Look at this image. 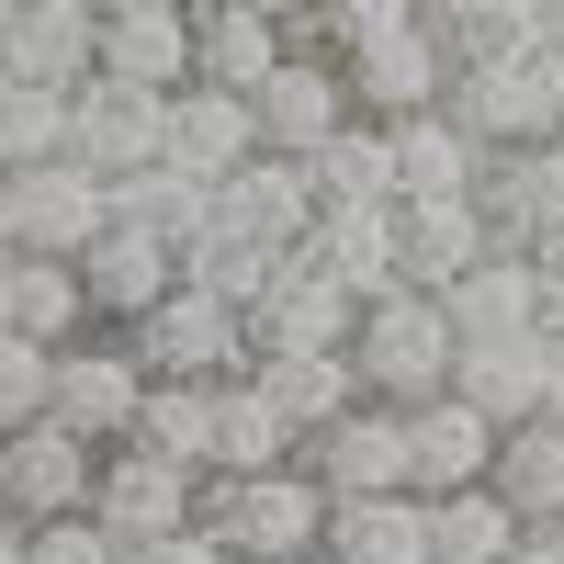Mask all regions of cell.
Returning <instances> with one entry per match:
<instances>
[{
	"label": "cell",
	"mask_w": 564,
	"mask_h": 564,
	"mask_svg": "<svg viewBox=\"0 0 564 564\" xmlns=\"http://www.w3.org/2000/svg\"><path fill=\"white\" fill-rule=\"evenodd\" d=\"M350 316H361V305L294 249V260L271 271V294H260L238 327H249V361H282V350H350Z\"/></svg>",
	"instance_id": "cell-16"
},
{
	"label": "cell",
	"mask_w": 564,
	"mask_h": 564,
	"mask_svg": "<svg viewBox=\"0 0 564 564\" xmlns=\"http://www.w3.org/2000/svg\"><path fill=\"white\" fill-rule=\"evenodd\" d=\"M249 384L271 395V417H282L294 441H316L327 417H350V406H361L350 350H282V361H249Z\"/></svg>",
	"instance_id": "cell-28"
},
{
	"label": "cell",
	"mask_w": 564,
	"mask_h": 564,
	"mask_svg": "<svg viewBox=\"0 0 564 564\" xmlns=\"http://www.w3.org/2000/svg\"><path fill=\"white\" fill-rule=\"evenodd\" d=\"M316 181V215H350V204H395V148H384V124H339L327 148L305 159Z\"/></svg>",
	"instance_id": "cell-33"
},
{
	"label": "cell",
	"mask_w": 564,
	"mask_h": 564,
	"mask_svg": "<svg viewBox=\"0 0 564 564\" xmlns=\"http://www.w3.org/2000/svg\"><path fill=\"white\" fill-rule=\"evenodd\" d=\"M327 564H430V497H350V508H327Z\"/></svg>",
	"instance_id": "cell-29"
},
{
	"label": "cell",
	"mask_w": 564,
	"mask_h": 564,
	"mask_svg": "<svg viewBox=\"0 0 564 564\" xmlns=\"http://www.w3.org/2000/svg\"><path fill=\"white\" fill-rule=\"evenodd\" d=\"M486 497H497L520 531H564V417H520V430H497Z\"/></svg>",
	"instance_id": "cell-23"
},
{
	"label": "cell",
	"mask_w": 564,
	"mask_h": 564,
	"mask_svg": "<svg viewBox=\"0 0 564 564\" xmlns=\"http://www.w3.org/2000/svg\"><path fill=\"white\" fill-rule=\"evenodd\" d=\"M124 452L170 463V475H215V384H148V406H135Z\"/></svg>",
	"instance_id": "cell-30"
},
{
	"label": "cell",
	"mask_w": 564,
	"mask_h": 564,
	"mask_svg": "<svg viewBox=\"0 0 564 564\" xmlns=\"http://www.w3.org/2000/svg\"><path fill=\"white\" fill-rule=\"evenodd\" d=\"M305 475L327 508H350V497H406V417L395 406H350V417H327V430L305 441Z\"/></svg>",
	"instance_id": "cell-10"
},
{
	"label": "cell",
	"mask_w": 564,
	"mask_h": 564,
	"mask_svg": "<svg viewBox=\"0 0 564 564\" xmlns=\"http://www.w3.org/2000/svg\"><path fill=\"white\" fill-rule=\"evenodd\" d=\"M542 57H564V0H553V23H542Z\"/></svg>",
	"instance_id": "cell-44"
},
{
	"label": "cell",
	"mask_w": 564,
	"mask_h": 564,
	"mask_svg": "<svg viewBox=\"0 0 564 564\" xmlns=\"http://www.w3.org/2000/svg\"><path fill=\"white\" fill-rule=\"evenodd\" d=\"M0 260H12V181H0Z\"/></svg>",
	"instance_id": "cell-45"
},
{
	"label": "cell",
	"mask_w": 564,
	"mask_h": 564,
	"mask_svg": "<svg viewBox=\"0 0 564 564\" xmlns=\"http://www.w3.org/2000/svg\"><path fill=\"white\" fill-rule=\"evenodd\" d=\"M486 260H497V238L475 204H395V294H452Z\"/></svg>",
	"instance_id": "cell-21"
},
{
	"label": "cell",
	"mask_w": 564,
	"mask_h": 564,
	"mask_svg": "<svg viewBox=\"0 0 564 564\" xmlns=\"http://www.w3.org/2000/svg\"><path fill=\"white\" fill-rule=\"evenodd\" d=\"M45 384H57V361L23 350V339H0V430H34V417H45Z\"/></svg>",
	"instance_id": "cell-38"
},
{
	"label": "cell",
	"mask_w": 564,
	"mask_h": 564,
	"mask_svg": "<svg viewBox=\"0 0 564 564\" xmlns=\"http://www.w3.org/2000/svg\"><path fill=\"white\" fill-rule=\"evenodd\" d=\"M339 90H350V124H417V113L452 102V68H441V45L406 23L384 45H361V57H339Z\"/></svg>",
	"instance_id": "cell-14"
},
{
	"label": "cell",
	"mask_w": 564,
	"mask_h": 564,
	"mask_svg": "<svg viewBox=\"0 0 564 564\" xmlns=\"http://www.w3.org/2000/svg\"><path fill=\"white\" fill-rule=\"evenodd\" d=\"M0 339H23V350H79L90 339V294H79V271L68 260H12V294H0Z\"/></svg>",
	"instance_id": "cell-27"
},
{
	"label": "cell",
	"mask_w": 564,
	"mask_h": 564,
	"mask_svg": "<svg viewBox=\"0 0 564 564\" xmlns=\"http://www.w3.org/2000/svg\"><path fill=\"white\" fill-rule=\"evenodd\" d=\"M452 361H463V339H452L441 294H384V305L350 316V384L372 406H395V417L430 406V395H452Z\"/></svg>",
	"instance_id": "cell-2"
},
{
	"label": "cell",
	"mask_w": 564,
	"mask_h": 564,
	"mask_svg": "<svg viewBox=\"0 0 564 564\" xmlns=\"http://www.w3.org/2000/svg\"><path fill=\"white\" fill-rule=\"evenodd\" d=\"M520 564H564V531H520Z\"/></svg>",
	"instance_id": "cell-42"
},
{
	"label": "cell",
	"mask_w": 564,
	"mask_h": 564,
	"mask_svg": "<svg viewBox=\"0 0 564 564\" xmlns=\"http://www.w3.org/2000/svg\"><path fill=\"white\" fill-rule=\"evenodd\" d=\"M384 148H395V204H475V181H486V148L452 113L384 124Z\"/></svg>",
	"instance_id": "cell-25"
},
{
	"label": "cell",
	"mask_w": 564,
	"mask_h": 564,
	"mask_svg": "<svg viewBox=\"0 0 564 564\" xmlns=\"http://www.w3.org/2000/svg\"><path fill=\"white\" fill-rule=\"evenodd\" d=\"M79 294H90V327H124L135 316H159L170 294H181V249L170 238H148V226H102V238L79 249Z\"/></svg>",
	"instance_id": "cell-11"
},
{
	"label": "cell",
	"mask_w": 564,
	"mask_h": 564,
	"mask_svg": "<svg viewBox=\"0 0 564 564\" xmlns=\"http://www.w3.org/2000/svg\"><path fill=\"white\" fill-rule=\"evenodd\" d=\"M0 564H34V553H23V531H12V520H0Z\"/></svg>",
	"instance_id": "cell-43"
},
{
	"label": "cell",
	"mask_w": 564,
	"mask_h": 564,
	"mask_svg": "<svg viewBox=\"0 0 564 564\" xmlns=\"http://www.w3.org/2000/svg\"><path fill=\"white\" fill-rule=\"evenodd\" d=\"M124 564H226V553H215L204 531H170V542H135Z\"/></svg>",
	"instance_id": "cell-40"
},
{
	"label": "cell",
	"mask_w": 564,
	"mask_h": 564,
	"mask_svg": "<svg viewBox=\"0 0 564 564\" xmlns=\"http://www.w3.org/2000/svg\"><path fill=\"white\" fill-rule=\"evenodd\" d=\"M260 159V113L238 102V90H170V124H159V170H181V181H204V193H215V181H238Z\"/></svg>",
	"instance_id": "cell-17"
},
{
	"label": "cell",
	"mask_w": 564,
	"mask_h": 564,
	"mask_svg": "<svg viewBox=\"0 0 564 564\" xmlns=\"http://www.w3.org/2000/svg\"><path fill=\"white\" fill-rule=\"evenodd\" d=\"M0 294H12V260H0Z\"/></svg>",
	"instance_id": "cell-46"
},
{
	"label": "cell",
	"mask_w": 564,
	"mask_h": 564,
	"mask_svg": "<svg viewBox=\"0 0 564 564\" xmlns=\"http://www.w3.org/2000/svg\"><path fill=\"white\" fill-rule=\"evenodd\" d=\"M452 395L486 417V430H520L542 417V339H508V350H463L452 361Z\"/></svg>",
	"instance_id": "cell-31"
},
{
	"label": "cell",
	"mask_w": 564,
	"mask_h": 564,
	"mask_svg": "<svg viewBox=\"0 0 564 564\" xmlns=\"http://www.w3.org/2000/svg\"><path fill=\"white\" fill-rule=\"evenodd\" d=\"M23 553L34 564H124L102 531H90V520H57V531H23Z\"/></svg>",
	"instance_id": "cell-39"
},
{
	"label": "cell",
	"mask_w": 564,
	"mask_h": 564,
	"mask_svg": "<svg viewBox=\"0 0 564 564\" xmlns=\"http://www.w3.org/2000/svg\"><path fill=\"white\" fill-rule=\"evenodd\" d=\"M215 238H238V249H271V260H294L316 238V181L294 159H249L238 181H215Z\"/></svg>",
	"instance_id": "cell-13"
},
{
	"label": "cell",
	"mask_w": 564,
	"mask_h": 564,
	"mask_svg": "<svg viewBox=\"0 0 564 564\" xmlns=\"http://www.w3.org/2000/svg\"><path fill=\"white\" fill-rule=\"evenodd\" d=\"M193 531L226 564H316L327 553V497H316L305 463H282V475H204Z\"/></svg>",
	"instance_id": "cell-1"
},
{
	"label": "cell",
	"mask_w": 564,
	"mask_h": 564,
	"mask_svg": "<svg viewBox=\"0 0 564 564\" xmlns=\"http://www.w3.org/2000/svg\"><path fill=\"white\" fill-rule=\"evenodd\" d=\"M282 463H305V441L271 417V395L249 384H215V475H282Z\"/></svg>",
	"instance_id": "cell-32"
},
{
	"label": "cell",
	"mask_w": 564,
	"mask_h": 564,
	"mask_svg": "<svg viewBox=\"0 0 564 564\" xmlns=\"http://www.w3.org/2000/svg\"><path fill=\"white\" fill-rule=\"evenodd\" d=\"M441 113H452L463 135H475L486 159H508V148H553V68H542V57H497V68H463Z\"/></svg>",
	"instance_id": "cell-8"
},
{
	"label": "cell",
	"mask_w": 564,
	"mask_h": 564,
	"mask_svg": "<svg viewBox=\"0 0 564 564\" xmlns=\"http://www.w3.org/2000/svg\"><path fill=\"white\" fill-rule=\"evenodd\" d=\"M57 159H68V102H45V90H12V79H0V181L57 170Z\"/></svg>",
	"instance_id": "cell-36"
},
{
	"label": "cell",
	"mask_w": 564,
	"mask_h": 564,
	"mask_svg": "<svg viewBox=\"0 0 564 564\" xmlns=\"http://www.w3.org/2000/svg\"><path fill=\"white\" fill-rule=\"evenodd\" d=\"M282 57H294V45H282L271 0H204V12H193V79L204 90H238V102H249Z\"/></svg>",
	"instance_id": "cell-22"
},
{
	"label": "cell",
	"mask_w": 564,
	"mask_h": 564,
	"mask_svg": "<svg viewBox=\"0 0 564 564\" xmlns=\"http://www.w3.org/2000/svg\"><path fill=\"white\" fill-rule=\"evenodd\" d=\"M441 316H452V339H463V350L542 339V282H531V260H486V271H463L452 294H441Z\"/></svg>",
	"instance_id": "cell-24"
},
{
	"label": "cell",
	"mask_w": 564,
	"mask_h": 564,
	"mask_svg": "<svg viewBox=\"0 0 564 564\" xmlns=\"http://www.w3.org/2000/svg\"><path fill=\"white\" fill-rule=\"evenodd\" d=\"M124 350H135L148 384H238V372H249V327H238V305H215V294L181 282L159 316L124 327Z\"/></svg>",
	"instance_id": "cell-3"
},
{
	"label": "cell",
	"mask_w": 564,
	"mask_h": 564,
	"mask_svg": "<svg viewBox=\"0 0 564 564\" xmlns=\"http://www.w3.org/2000/svg\"><path fill=\"white\" fill-rule=\"evenodd\" d=\"M159 124H170V102H159V90L79 79V90H68V170H90V181L113 193V181L159 170Z\"/></svg>",
	"instance_id": "cell-7"
},
{
	"label": "cell",
	"mask_w": 564,
	"mask_h": 564,
	"mask_svg": "<svg viewBox=\"0 0 564 564\" xmlns=\"http://www.w3.org/2000/svg\"><path fill=\"white\" fill-rule=\"evenodd\" d=\"M316 564H327V553H316Z\"/></svg>",
	"instance_id": "cell-47"
},
{
	"label": "cell",
	"mask_w": 564,
	"mask_h": 564,
	"mask_svg": "<svg viewBox=\"0 0 564 564\" xmlns=\"http://www.w3.org/2000/svg\"><path fill=\"white\" fill-rule=\"evenodd\" d=\"M102 226H113V193L90 170L57 159V170H23L12 181V260H68L79 271V249L102 238Z\"/></svg>",
	"instance_id": "cell-15"
},
{
	"label": "cell",
	"mask_w": 564,
	"mask_h": 564,
	"mask_svg": "<svg viewBox=\"0 0 564 564\" xmlns=\"http://www.w3.org/2000/svg\"><path fill=\"white\" fill-rule=\"evenodd\" d=\"M193 497H204V475H170L148 452H102V475H90V531L113 553L170 542V531H193Z\"/></svg>",
	"instance_id": "cell-9"
},
{
	"label": "cell",
	"mask_w": 564,
	"mask_h": 564,
	"mask_svg": "<svg viewBox=\"0 0 564 564\" xmlns=\"http://www.w3.org/2000/svg\"><path fill=\"white\" fill-rule=\"evenodd\" d=\"M90 475H102V452L68 441L57 417H34V430H0V520H12V531L90 520Z\"/></svg>",
	"instance_id": "cell-4"
},
{
	"label": "cell",
	"mask_w": 564,
	"mask_h": 564,
	"mask_svg": "<svg viewBox=\"0 0 564 564\" xmlns=\"http://www.w3.org/2000/svg\"><path fill=\"white\" fill-rule=\"evenodd\" d=\"M135 406H148V372H135V350L113 339V327H90L79 350H57V384H45V417H57L68 441H90V452H124Z\"/></svg>",
	"instance_id": "cell-5"
},
{
	"label": "cell",
	"mask_w": 564,
	"mask_h": 564,
	"mask_svg": "<svg viewBox=\"0 0 564 564\" xmlns=\"http://www.w3.org/2000/svg\"><path fill=\"white\" fill-rule=\"evenodd\" d=\"M249 113H260V159H294V170H305L327 135L350 124V90H339L327 57H282V68L249 90Z\"/></svg>",
	"instance_id": "cell-18"
},
{
	"label": "cell",
	"mask_w": 564,
	"mask_h": 564,
	"mask_svg": "<svg viewBox=\"0 0 564 564\" xmlns=\"http://www.w3.org/2000/svg\"><path fill=\"white\" fill-rule=\"evenodd\" d=\"M475 215H486L497 260H531L542 238H564V135H553V148H508V159H486Z\"/></svg>",
	"instance_id": "cell-12"
},
{
	"label": "cell",
	"mask_w": 564,
	"mask_h": 564,
	"mask_svg": "<svg viewBox=\"0 0 564 564\" xmlns=\"http://www.w3.org/2000/svg\"><path fill=\"white\" fill-rule=\"evenodd\" d=\"M305 260L339 282L350 305H384L395 294V204H350V215H316Z\"/></svg>",
	"instance_id": "cell-26"
},
{
	"label": "cell",
	"mask_w": 564,
	"mask_h": 564,
	"mask_svg": "<svg viewBox=\"0 0 564 564\" xmlns=\"http://www.w3.org/2000/svg\"><path fill=\"white\" fill-rule=\"evenodd\" d=\"M430 564H520V520L475 486V497H430Z\"/></svg>",
	"instance_id": "cell-34"
},
{
	"label": "cell",
	"mask_w": 564,
	"mask_h": 564,
	"mask_svg": "<svg viewBox=\"0 0 564 564\" xmlns=\"http://www.w3.org/2000/svg\"><path fill=\"white\" fill-rule=\"evenodd\" d=\"M204 215H215V193H204V181H181V170H135V181H113V226H148V238H170V249H193Z\"/></svg>",
	"instance_id": "cell-35"
},
{
	"label": "cell",
	"mask_w": 564,
	"mask_h": 564,
	"mask_svg": "<svg viewBox=\"0 0 564 564\" xmlns=\"http://www.w3.org/2000/svg\"><path fill=\"white\" fill-rule=\"evenodd\" d=\"M271 271H282L271 249H238V238H215V226L181 249V282H193V294H215V305H238V316L271 294Z\"/></svg>",
	"instance_id": "cell-37"
},
{
	"label": "cell",
	"mask_w": 564,
	"mask_h": 564,
	"mask_svg": "<svg viewBox=\"0 0 564 564\" xmlns=\"http://www.w3.org/2000/svg\"><path fill=\"white\" fill-rule=\"evenodd\" d=\"M542 417H564V327L542 339Z\"/></svg>",
	"instance_id": "cell-41"
},
{
	"label": "cell",
	"mask_w": 564,
	"mask_h": 564,
	"mask_svg": "<svg viewBox=\"0 0 564 564\" xmlns=\"http://www.w3.org/2000/svg\"><path fill=\"white\" fill-rule=\"evenodd\" d=\"M90 79H124V90H193V12L181 0H102L90 12Z\"/></svg>",
	"instance_id": "cell-6"
},
{
	"label": "cell",
	"mask_w": 564,
	"mask_h": 564,
	"mask_svg": "<svg viewBox=\"0 0 564 564\" xmlns=\"http://www.w3.org/2000/svg\"><path fill=\"white\" fill-rule=\"evenodd\" d=\"M0 79L68 102L90 79V0H12V34H0Z\"/></svg>",
	"instance_id": "cell-19"
},
{
	"label": "cell",
	"mask_w": 564,
	"mask_h": 564,
	"mask_svg": "<svg viewBox=\"0 0 564 564\" xmlns=\"http://www.w3.org/2000/svg\"><path fill=\"white\" fill-rule=\"evenodd\" d=\"M486 463H497V430H486L463 395L406 406V497H475Z\"/></svg>",
	"instance_id": "cell-20"
}]
</instances>
